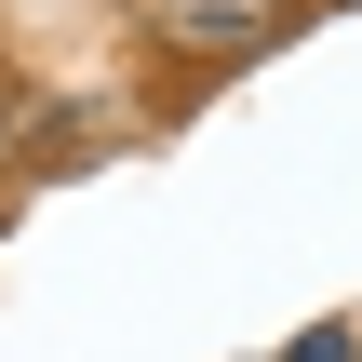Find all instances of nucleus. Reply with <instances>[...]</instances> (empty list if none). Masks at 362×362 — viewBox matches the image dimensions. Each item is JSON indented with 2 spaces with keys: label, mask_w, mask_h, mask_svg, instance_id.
I'll use <instances>...</instances> for the list:
<instances>
[{
  "label": "nucleus",
  "mask_w": 362,
  "mask_h": 362,
  "mask_svg": "<svg viewBox=\"0 0 362 362\" xmlns=\"http://www.w3.org/2000/svg\"><path fill=\"white\" fill-rule=\"evenodd\" d=\"M349 349H362L349 322H309V336H296V349H282V362H349Z\"/></svg>",
  "instance_id": "nucleus-2"
},
{
  "label": "nucleus",
  "mask_w": 362,
  "mask_h": 362,
  "mask_svg": "<svg viewBox=\"0 0 362 362\" xmlns=\"http://www.w3.org/2000/svg\"><path fill=\"white\" fill-rule=\"evenodd\" d=\"M134 13H148L161 40H188V54H215V67H228V54H269L296 0H134Z\"/></svg>",
  "instance_id": "nucleus-1"
}]
</instances>
